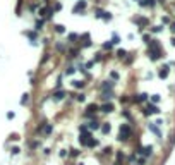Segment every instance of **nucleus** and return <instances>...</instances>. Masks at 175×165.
<instances>
[{
	"mask_svg": "<svg viewBox=\"0 0 175 165\" xmlns=\"http://www.w3.org/2000/svg\"><path fill=\"white\" fill-rule=\"evenodd\" d=\"M74 98H76V102H81V103H82V102L86 100V95H84V93H77V95H74Z\"/></svg>",
	"mask_w": 175,
	"mask_h": 165,
	"instance_id": "393cba45",
	"label": "nucleus"
},
{
	"mask_svg": "<svg viewBox=\"0 0 175 165\" xmlns=\"http://www.w3.org/2000/svg\"><path fill=\"white\" fill-rule=\"evenodd\" d=\"M113 96H115V95H113V90H105V91H101V96H100V98H101L103 102H110Z\"/></svg>",
	"mask_w": 175,
	"mask_h": 165,
	"instance_id": "6e6552de",
	"label": "nucleus"
},
{
	"mask_svg": "<svg viewBox=\"0 0 175 165\" xmlns=\"http://www.w3.org/2000/svg\"><path fill=\"white\" fill-rule=\"evenodd\" d=\"M53 28H55V33H58V34H64L65 33V26L64 24H55Z\"/></svg>",
	"mask_w": 175,
	"mask_h": 165,
	"instance_id": "4be33fe9",
	"label": "nucleus"
},
{
	"mask_svg": "<svg viewBox=\"0 0 175 165\" xmlns=\"http://www.w3.org/2000/svg\"><path fill=\"white\" fill-rule=\"evenodd\" d=\"M64 96H65V91H64V90H55V91L52 93V100H53V102H62Z\"/></svg>",
	"mask_w": 175,
	"mask_h": 165,
	"instance_id": "39448f33",
	"label": "nucleus"
},
{
	"mask_svg": "<svg viewBox=\"0 0 175 165\" xmlns=\"http://www.w3.org/2000/svg\"><path fill=\"white\" fill-rule=\"evenodd\" d=\"M55 50H57L58 53H65V52H67V46H65L62 41H55Z\"/></svg>",
	"mask_w": 175,
	"mask_h": 165,
	"instance_id": "f8f14e48",
	"label": "nucleus"
},
{
	"mask_svg": "<svg viewBox=\"0 0 175 165\" xmlns=\"http://www.w3.org/2000/svg\"><path fill=\"white\" fill-rule=\"evenodd\" d=\"M26 103H29V93H24L21 98V105H26Z\"/></svg>",
	"mask_w": 175,
	"mask_h": 165,
	"instance_id": "cd10ccee",
	"label": "nucleus"
},
{
	"mask_svg": "<svg viewBox=\"0 0 175 165\" xmlns=\"http://www.w3.org/2000/svg\"><path fill=\"white\" fill-rule=\"evenodd\" d=\"M101 48H103V50H112V48H113V41H112V40H108V41H103Z\"/></svg>",
	"mask_w": 175,
	"mask_h": 165,
	"instance_id": "5701e85b",
	"label": "nucleus"
},
{
	"mask_svg": "<svg viewBox=\"0 0 175 165\" xmlns=\"http://www.w3.org/2000/svg\"><path fill=\"white\" fill-rule=\"evenodd\" d=\"M113 86H115V81L107 79V81H103V83L100 84V90H101V91H105V90H113Z\"/></svg>",
	"mask_w": 175,
	"mask_h": 165,
	"instance_id": "0eeeda50",
	"label": "nucleus"
},
{
	"mask_svg": "<svg viewBox=\"0 0 175 165\" xmlns=\"http://www.w3.org/2000/svg\"><path fill=\"white\" fill-rule=\"evenodd\" d=\"M52 133H53V124H48V122H46L45 127H43V134H45V136H50Z\"/></svg>",
	"mask_w": 175,
	"mask_h": 165,
	"instance_id": "4468645a",
	"label": "nucleus"
},
{
	"mask_svg": "<svg viewBox=\"0 0 175 165\" xmlns=\"http://www.w3.org/2000/svg\"><path fill=\"white\" fill-rule=\"evenodd\" d=\"M79 153H81V152H79V150H76V148H72V150H70V157H79Z\"/></svg>",
	"mask_w": 175,
	"mask_h": 165,
	"instance_id": "473e14b6",
	"label": "nucleus"
},
{
	"mask_svg": "<svg viewBox=\"0 0 175 165\" xmlns=\"http://www.w3.org/2000/svg\"><path fill=\"white\" fill-rule=\"evenodd\" d=\"M65 53L69 55V59H76V57H77V55L81 53V50H79V48H76V46H72V48H69V50H67Z\"/></svg>",
	"mask_w": 175,
	"mask_h": 165,
	"instance_id": "9d476101",
	"label": "nucleus"
},
{
	"mask_svg": "<svg viewBox=\"0 0 175 165\" xmlns=\"http://www.w3.org/2000/svg\"><path fill=\"white\" fill-rule=\"evenodd\" d=\"M79 38H81V41H82V43H81V48H89V46L93 45V43H91V36H89V33H84V34H81Z\"/></svg>",
	"mask_w": 175,
	"mask_h": 165,
	"instance_id": "20e7f679",
	"label": "nucleus"
},
{
	"mask_svg": "<svg viewBox=\"0 0 175 165\" xmlns=\"http://www.w3.org/2000/svg\"><path fill=\"white\" fill-rule=\"evenodd\" d=\"M101 14H103V9L96 7V9H95V15H96V19H101Z\"/></svg>",
	"mask_w": 175,
	"mask_h": 165,
	"instance_id": "c85d7f7f",
	"label": "nucleus"
},
{
	"mask_svg": "<svg viewBox=\"0 0 175 165\" xmlns=\"http://www.w3.org/2000/svg\"><path fill=\"white\" fill-rule=\"evenodd\" d=\"M101 59H103V53H100V52H98V53H96V55H95V57H93V62H95V64H96V62H100V60H101Z\"/></svg>",
	"mask_w": 175,
	"mask_h": 165,
	"instance_id": "7c9ffc66",
	"label": "nucleus"
},
{
	"mask_svg": "<svg viewBox=\"0 0 175 165\" xmlns=\"http://www.w3.org/2000/svg\"><path fill=\"white\" fill-rule=\"evenodd\" d=\"M98 110H100V107H98L96 103H89L82 115H84V117H88V119H95V115H96V112H98Z\"/></svg>",
	"mask_w": 175,
	"mask_h": 165,
	"instance_id": "f03ea898",
	"label": "nucleus"
},
{
	"mask_svg": "<svg viewBox=\"0 0 175 165\" xmlns=\"http://www.w3.org/2000/svg\"><path fill=\"white\" fill-rule=\"evenodd\" d=\"M52 10H53V12H58V10H62V3H60V2L57 0V2L53 3V7H52Z\"/></svg>",
	"mask_w": 175,
	"mask_h": 165,
	"instance_id": "a878e982",
	"label": "nucleus"
},
{
	"mask_svg": "<svg viewBox=\"0 0 175 165\" xmlns=\"http://www.w3.org/2000/svg\"><path fill=\"white\" fill-rule=\"evenodd\" d=\"M74 72H76V67H72V65H69V67L64 71V74H65V76H72Z\"/></svg>",
	"mask_w": 175,
	"mask_h": 165,
	"instance_id": "b1692460",
	"label": "nucleus"
},
{
	"mask_svg": "<svg viewBox=\"0 0 175 165\" xmlns=\"http://www.w3.org/2000/svg\"><path fill=\"white\" fill-rule=\"evenodd\" d=\"M77 165H84V164H82V162H79V164H77Z\"/></svg>",
	"mask_w": 175,
	"mask_h": 165,
	"instance_id": "58836bf2",
	"label": "nucleus"
},
{
	"mask_svg": "<svg viewBox=\"0 0 175 165\" xmlns=\"http://www.w3.org/2000/svg\"><path fill=\"white\" fill-rule=\"evenodd\" d=\"M24 34L31 40V41H36L38 40V34H36V31H24Z\"/></svg>",
	"mask_w": 175,
	"mask_h": 165,
	"instance_id": "dca6fc26",
	"label": "nucleus"
},
{
	"mask_svg": "<svg viewBox=\"0 0 175 165\" xmlns=\"http://www.w3.org/2000/svg\"><path fill=\"white\" fill-rule=\"evenodd\" d=\"M115 155H117V164H120V162L124 160V153H122V152H117Z\"/></svg>",
	"mask_w": 175,
	"mask_h": 165,
	"instance_id": "2f4dec72",
	"label": "nucleus"
},
{
	"mask_svg": "<svg viewBox=\"0 0 175 165\" xmlns=\"http://www.w3.org/2000/svg\"><path fill=\"white\" fill-rule=\"evenodd\" d=\"M110 77H112V81H119V79H120V74H119L117 71H112V72H110Z\"/></svg>",
	"mask_w": 175,
	"mask_h": 165,
	"instance_id": "bb28decb",
	"label": "nucleus"
},
{
	"mask_svg": "<svg viewBox=\"0 0 175 165\" xmlns=\"http://www.w3.org/2000/svg\"><path fill=\"white\" fill-rule=\"evenodd\" d=\"M100 126H101V122L95 117V119H91V122L88 124V129H89V131H98V129H100Z\"/></svg>",
	"mask_w": 175,
	"mask_h": 165,
	"instance_id": "1a4fd4ad",
	"label": "nucleus"
},
{
	"mask_svg": "<svg viewBox=\"0 0 175 165\" xmlns=\"http://www.w3.org/2000/svg\"><path fill=\"white\" fill-rule=\"evenodd\" d=\"M10 153H12V155H19V153H21V150H19L17 146H14V148L10 150Z\"/></svg>",
	"mask_w": 175,
	"mask_h": 165,
	"instance_id": "72a5a7b5",
	"label": "nucleus"
},
{
	"mask_svg": "<svg viewBox=\"0 0 175 165\" xmlns=\"http://www.w3.org/2000/svg\"><path fill=\"white\" fill-rule=\"evenodd\" d=\"M40 146V141H34V143H31V150H34V148H38Z\"/></svg>",
	"mask_w": 175,
	"mask_h": 165,
	"instance_id": "e433bc0d",
	"label": "nucleus"
},
{
	"mask_svg": "<svg viewBox=\"0 0 175 165\" xmlns=\"http://www.w3.org/2000/svg\"><path fill=\"white\" fill-rule=\"evenodd\" d=\"M14 117H15L14 112H7V119H14Z\"/></svg>",
	"mask_w": 175,
	"mask_h": 165,
	"instance_id": "4c0bfd02",
	"label": "nucleus"
},
{
	"mask_svg": "<svg viewBox=\"0 0 175 165\" xmlns=\"http://www.w3.org/2000/svg\"><path fill=\"white\" fill-rule=\"evenodd\" d=\"M112 41H113V45H117V43H120V36H119L117 33H113V36H112Z\"/></svg>",
	"mask_w": 175,
	"mask_h": 165,
	"instance_id": "c756f323",
	"label": "nucleus"
},
{
	"mask_svg": "<svg viewBox=\"0 0 175 165\" xmlns=\"http://www.w3.org/2000/svg\"><path fill=\"white\" fill-rule=\"evenodd\" d=\"M48 59H50V53H45V55H43V59H41V64H45Z\"/></svg>",
	"mask_w": 175,
	"mask_h": 165,
	"instance_id": "f704fd0d",
	"label": "nucleus"
},
{
	"mask_svg": "<svg viewBox=\"0 0 175 165\" xmlns=\"http://www.w3.org/2000/svg\"><path fill=\"white\" fill-rule=\"evenodd\" d=\"M86 7H88V2H86V0H79V2L72 7V12H74V14H79V12H81V14H84Z\"/></svg>",
	"mask_w": 175,
	"mask_h": 165,
	"instance_id": "7ed1b4c3",
	"label": "nucleus"
},
{
	"mask_svg": "<svg viewBox=\"0 0 175 165\" xmlns=\"http://www.w3.org/2000/svg\"><path fill=\"white\" fill-rule=\"evenodd\" d=\"M77 40H79V34H77V33H69V34H67V41H69L70 45L77 43Z\"/></svg>",
	"mask_w": 175,
	"mask_h": 165,
	"instance_id": "9b49d317",
	"label": "nucleus"
},
{
	"mask_svg": "<svg viewBox=\"0 0 175 165\" xmlns=\"http://www.w3.org/2000/svg\"><path fill=\"white\" fill-rule=\"evenodd\" d=\"M91 134H79V143H81V146H86V143H88V138H89Z\"/></svg>",
	"mask_w": 175,
	"mask_h": 165,
	"instance_id": "a211bd4d",
	"label": "nucleus"
},
{
	"mask_svg": "<svg viewBox=\"0 0 175 165\" xmlns=\"http://www.w3.org/2000/svg\"><path fill=\"white\" fill-rule=\"evenodd\" d=\"M43 2H48V0H43Z\"/></svg>",
	"mask_w": 175,
	"mask_h": 165,
	"instance_id": "ea45409f",
	"label": "nucleus"
},
{
	"mask_svg": "<svg viewBox=\"0 0 175 165\" xmlns=\"http://www.w3.org/2000/svg\"><path fill=\"white\" fill-rule=\"evenodd\" d=\"M100 129H101V133H103V134H108L112 127H110V124H108V122H103V124L100 126Z\"/></svg>",
	"mask_w": 175,
	"mask_h": 165,
	"instance_id": "412c9836",
	"label": "nucleus"
},
{
	"mask_svg": "<svg viewBox=\"0 0 175 165\" xmlns=\"http://www.w3.org/2000/svg\"><path fill=\"white\" fill-rule=\"evenodd\" d=\"M100 110H101L103 114H112V112L115 110V105H113L112 102H107V103H103V105L100 107Z\"/></svg>",
	"mask_w": 175,
	"mask_h": 165,
	"instance_id": "423d86ee",
	"label": "nucleus"
},
{
	"mask_svg": "<svg viewBox=\"0 0 175 165\" xmlns=\"http://www.w3.org/2000/svg\"><path fill=\"white\" fill-rule=\"evenodd\" d=\"M127 50H124V48H120V50H117V59H120V60H124L125 57H127Z\"/></svg>",
	"mask_w": 175,
	"mask_h": 165,
	"instance_id": "aec40b11",
	"label": "nucleus"
},
{
	"mask_svg": "<svg viewBox=\"0 0 175 165\" xmlns=\"http://www.w3.org/2000/svg\"><path fill=\"white\" fill-rule=\"evenodd\" d=\"M134 2H139V0H134Z\"/></svg>",
	"mask_w": 175,
	"mask_h": 165,
	"instance_id": "a19ab883",
	"label": "nucleus"
},
{
	"mask_svg": "<svg viewBox=\"0 0 175 165\" xmlns=\"http://www.w3.org/2000/svg\"><path fill=\"white\" fill-rule=\"evenodd\" d=\"M43 26H45V19L36 21V22H34V31H41V29H43Z\"/></svg>",
	"mask_w": 175,
	"mask_h": 165,
	"instance_id": "6ab92c4d",
	"label": "nucleus"
},
{
	"mask_svg": "<svg viewBox=\"0 0 175 165\" xmlns=\"http://www.w3.org/2000/svg\"><path fill=\"white\" fill-rule=\"evenodd\" d=\"M98 145H100V141H98V139H95L93 136H89V138H88V143H86V146H88V148H96Z\"/></svg>",
	"mask_w": 175,
	"mask_h": 165,
	"instance_id": "ddd939ff",
	"label": "nucleus"
},
{
	"mask_svg": "<svg viewBox=\"0 0 175 165\" xmlns=\"http://www.w3.org/2000/svg\"><path fill=\"white\" fill-rule=\"evenodd\" d=\"M93 65H95V62H93V60H91V62H88V64H86V65H84V67H86V71H88V69H91V67H93Z\"/></svg>",
	"mask_w": 175,
	"mask_h": 165,
	"instance_id": "c9c22d12",
	"label": "nucleus"
},
{
	"mask_svg": "<svg viewBox=\"0 0 175 165\" xmlns=\"http://www.w3.org/2000/svg\"><path fill=\"white\" fill-rule=\"evenodd\" d=\"M72 86H74L76 90H82V88L86 86V81H82V79H81V81H72Z\"/></svg>",
	"mask_w": 175,
	"mask_h": 165,
	"instance_id": "f3484780",
	"label": "nucleus"
},
{
	"mask_svg": "<svg viewBox=\"0 0 175 165\" xmlns=\"http://www.w3.org/2000/svg\"><path fill=\"white\" fill-rule=\"evenodd\" d=\"M101 19H103L105 22H110V21L113 19V15H112V12H107V10H103V14H101Z\"/></svg>",
	"mask_w": 175,
	"mask_h": 165,
	"instance_id": "2eb2a0df",
	"label": "nucleus"
},
{
	"mask_svg": "<svg viewBox=\"0 0 175 165\" xmlns=\"http://www.w3.org/2000/svg\"><path fill=\"white\" fill-rule=\"evenodd\" d=\"M132 138V127L129 124H120L119 127V141H129Z\"/></svg>",
	"mask_w": 175,
	"mask_h": 165,
	"instance_id": "f257e3e1",
	"label": "nucleus"
}]
</instances>
